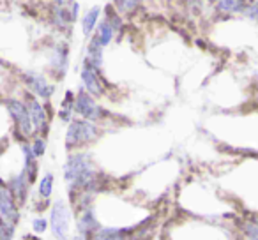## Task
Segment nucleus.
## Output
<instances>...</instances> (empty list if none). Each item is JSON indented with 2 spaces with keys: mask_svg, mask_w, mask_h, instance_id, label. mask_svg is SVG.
Masks as SVG:
<instances>
[{
  "mask_svg": "<svg viewBox=\"0 0 258 240\" xmlns=\"http://www.w3.org/2000/svg\"><path fill=\"white\" fill-rule=\"evenodd\" d=\"M75 113L78 115L80 118H85V120H90V122L97 124V122H104L111 117V113L103 108L99 103L96 101V97L90 96L85 89H82L78 94H76L75 99Z\"/></svg>",
  "mask_w": 258,
  "mask_h": 240,
  "instance_id": "nucleus-3",
  "label": "nucleus"
},
{
  "mask_svg": "<svg viewBox=\"0 0 258 240\" xmlns=\"http://www.w3.org/2000/svg\"><path fill=\"white\" fill-rule=\"evenodd\" d=\"M73 221V207L62 200H57L50 208V228L53 231V236L57 240H71L69 231H71Z\"/></svg>",
  "mask_w": 258,
  "mask_h": 240,
  "instance_id": "nucleus-4",
  "label": "nucleus"
},
{
  "mask_svg": "<svg viewBox=\"0 0 258 240\" xmlns=\"http://www.w3.org/2000/svg\"><path fill=\"white\" fill-rule=\"evenodd\" d=\"M113 8L120 16H133L142 8V0H113Z\"/></svg>",
  "mask_w": 258,
  "mask_h": 240,
  "instance_id": "nucleus-18",
  "label": "nucleus"
},
{
  "mask_svg": "<svg viewBox=\"0 0 258 240\" xmlns=\"http://www.w3.org/2000/svg\"><path fill=\"white\" fill-rule=\"evenodd\" d=\"M20 205L16 198L13 196L11 189H9L8 182L0 179V215L6 219L11 226H16L20 221Z\"/></svg>",
  "mask_w": 258,
  "mask_h": 240,
  "instance_id": "nucleus-7",
  "label": "nucleus"
},
{
  "mask_svg": "<svg viewBox=\"0 0 258 240\" xmlns=\"http://www.w3.org/2000/svg\"><path fill=\"white\" fill-rule=\"evenodd\" d=\"M242 233L246 235V240H258V224L254 221L240 222Z\"/></svg>",
  "mask_w": 258,
  "mask_h": 240,
  "instance_id": "nucleus-20",
  "label": "nucleus"
},
{
  "mask_svg": "<svg viewBox=\"0 0 258 240\" xmlns=\"http://www.w3.org/2000/svg\"><path fill=\"white\" fill-rule=\"evenodd\" d=\"M48 226H50L48 219H44V217H34L32 219V229H34V233H37V235H41V233L46 231Z\"/></svg>",
  "mask_w": 258,
  "mask_h": 240,
  "instance_id": "nucleus-23",
  "label": "nucleus"
},
{
  "mask_svg": "<svg viewBox=\"0 0 258 240\" xmlns=\"http://www.w3.org/2000/svg\"><path fill=\"white\" fill-rule=\"evenodd\" d=\"M22 152H23V172L27 173L29 182L34 184L37 180V173H39V163H37V157L34 155L32 147H30L29 141H23L22 143Z\"/></svg>",
  "mask_w": 258,
  "mask_h": 240,
  "instance_id": "nucleus-12",
  "label": "nucleus"
},
{
  "mask_svg": "<svg viewBox=\"0 0 258 240\" xmlns=\"http://www.w3.org/2000/svg\"><path fill=\"white\" fill-rule=\"evenodd\" d=\"M253 221H254V222H256V224H258V214H256V219H253Z\"/></svg>",
  "mask_w": 258,
  "mask_h": 240,
  "instance_id": "nucleus-29",
  "label": "nucleus"
},
{
  "mask_svg": "<svg viewBox=\"0 0 258 240\" xmlns=\"http://www.w3.org/2000/svg\"><path fill=\"white\" fill-rule=\"evenodd\" d=\"M82 83L87 92L96 97V99L97 97L106 96V79L101 74L99 69L94 67V65L87 60H83V65H82Z\"/></svg>",
  "mask_w": 258,
  "mask_h": 240,
  "instance_id": "nucleus-6",
  "label": "nucleus"
},
{
  "mask_svg": "<svg viewBox=\"0 0 258 240\" xmlns=\"http://www.w3.org/2000/svg\"><path fill=\"white\" fill-rule=\"evenodd\" d=\"M101 22V8L99 6H94V8H90L89 11L83 15L82 22H80V25H82V32L85 37H89L90 34L96 30L97 23Z\"/></svg>",
  "mask_w": 258,
  "mask_h": 240,
  "instance_id": "nucleus-15",
  "label": "nucleus"
},
{
  "mask_svg": "<svg viewBox=\"0 0 258 240\" xmlns=\"http://www.w3.org/2000/svg\"><path fill=\"white\" fill-rule=\"evenodd\" d=\"M207 2H209V4H214V6H216V4L219 2V0H207Z\"/></svg>",
  "mask_w": 258,
  "mask_h": 240,
  "instance_id": "nucleus-28",
  "label": "nucleus"
},
{
  "mask_svg": "<svg viewBox=\"0 0 258 240\" xmlns=\"http://www.w3.org/2000/svg\"><path fill=\"white\" fill-rule=\"evenodd\" d=\"M103 58H104V46L101 44V41L97 39L96 34H94V36L90 37L89 44H87L85 60L90 62L94 67L101 69V65H103Z\"/></svg>",
  "mask_w": 258,
  "mask_h": 240,
  "instance_id": "nucleus-14",
  "label": "nucleus"
},
{
  "mask_svg": "<svg viewBox=\"0 0 258 240\" xmlns=\"http://www.w3.org/2000/svg\"><path fill=\"white\" fill-rule=\"evenodd\" d=\"M15 235V226L6 222V219L0 215V240H13Z\"/></svg>",
  "mask_w": 258,
  "mask_h": 240,
  "instance_id": "nucleus-22",
  "label": "nucleus"
},
{
  "mask_svg": "<svg viewBox=\"0 0 258 240\" xmlns=\"http://www.w3.org/2000/svg\"><path fill=\"white\" fill-rule=\"evenodd\" d=\"M23 240H41V238H39V236H37V235H27Z\"/></svg>",
  "mask_w": 258,
  "mask_h": 240,
  "instance_id": "nucleus-26",
  "label": "nucleus"
},
{
  "mask_svg": "<svg viewBox=\"0 0 258 240\" xmlns=\"http://www.w3.org/2000/svg\"><path fill=\"white\" fill-rule=\"evenodd\" d=\"M51 23H53L57 30L71 29V25L75 23V20H73L68 6H57V4L51 6Z\"/></svg>",
  "mask_w": 258,
  "mask_h": 240,
  "instance_id": "nucleus-13",
  "label": "nucleus"
},
{
  "mask_svg": "<svg viewBox=\"0 0 258 240\" xmlns=\"http://www.w3.org/2000/svg\"><path fill=\"white\" fill-rule=\"evenodd\" d=\"M76 229H78V235H82L87 240H90L99 231L101 226L96 214H94V207L76 210Z\"/></svg>",
  "mask_w": 258,
  "mask_h": 240,
  "instance_id": "nucleus-9",
  "label": "nucleus"
},
{
  "mask_svg": "<svg viewBox=\"0 0 258 240\" xmlns=\"http://www.w3.org/2000/svg\"><path fill=\"white\" fill-rule=\"evenodd\" d=\"M68 8H69V13H71L73 20L76 22V20H78V15H80V4L76 2V0H73V2L68 6Z\"/></svg>",
  "mask_w": 258,
  "mask_h": 240,
  "instance_id": "nucleus-24",
  "label": "nucleus"
},
{
  "mask_svg": "<svg viewBox=\"0 0 258 240\" xmlns=\"http://www.w3.org/2000/svg\"><path fill=\"white\" fill-rule=\"evenodd\" d=\"M55 179L51 173H46L44 177H41V180L37 182V194H39L41 200H48L53 193Z\"/></svg>",
  "mask_w": 258,
  "mask_h": 240,
  "instance_id": "nucleus-19",
  "label": "nucleus"
},
{
  "mask_svg": "<svg viewBox=\"0 0 258 240\" xmlns=\"http://www.w3.org/2000/svg\"><path fill=\"white\" fill-rule=\"evenodd\" d=\"M96 36H97V39L101 41L103 46H108V44H111V41L115 39V36H117V30L111 27V23L108 22V20L103 18L96 27Z\"/></svg>",
  "mask_w": 258,
  "mask_h": 240,
  "instance_id": "nucleus-17",
  "label": "nucleus"
},
{
  "mask_svg": "<svg viewBox=\"0 0 258 240\" xmlns=\"http://www.w3.org/2000/svg\"><path fill=\"white\" fill-rule=\"evenodd\" d=\"M22 79H23V83H25L27 90L32 92L36 97H39L41 101H48L55 94V85L48 82L46 76L39 74V72L27 71V72H23Z\"/></svg>",
  "mask_w": 258,
  "mask_h": 240,
  "instance_id": "nucleus-8",
  "label": "nucleus"
},
{
  "mask_svg": "<svg viewBox=\"0 0 258 240\" xmlns=\"http://www.w3.org/2000/svg\"><path fill=\"white\" fill-rule=\"evenodd\" d=\"M71 240H87V238H83V236L82 235H75V236H73V238Z\"/></svg>",
  "mask_w": 258,
  "mask_h": 240,
  "instance_id": "nucleus-27",
  "label": "nucleus"
},
{
  "mask_svg": "<svg viewBox=\"0 0 258 240\" xmlns=\"http://www.w3.org/2000/svg\"><path fill=\"white\" fill-rule=\"evenodd\" d=\"M247 0H219L216 4V11L221 15H239L244 13Z\"/></svg>",
  "mask_w": 258,
  "mask_h": 240,
  "instance_id": "nucleus-16",
  "label": "nucleus"
},
{
  "mask_svg": "<svg viewBox=\"0 0 258 240\" xmlns=\"http://www.w3.org/2000/svg\"><path fill=\"white\" fill-rule=\"evenodd\" d=\"M8 186L9 189H11L13 196L16 198V201H18L20 207H23V205L27 203V198H29V189L32 184L29 182V179H27V173L20 172L18 175H13L11 179L8 180Z\"/></svg>",
  "mask_w": 258,
  "mask_h": 240,
  "instance_id": "nucleus-11",
  "label": "nucleus"
},
{
  "mask_svg": "<svg viewBox=\"0 0 258 240\" xmlns=\"http://www.w3.org/2000/svg\"><path fill=\"white\" fill-rule=\"evenodd\" d=\"M48 64L51 67V72L57 76V79H62L68 71L69 65V48L68 44L58 43L50 50V57H48Z\"/></svg>",
  "mask_w": 258,
  "mask_h": 240,
  "instance_id": "nucleus-10",
  "label": "nucleus"
},
{
  "mask_svg": "<svg viewBox=\"0 0 258 240\" xmlns=\"http://www.w3.org/2000/svg\"><path fill=\"white\" fill-rule=\"evenodd\" d=\"M99 136V129L94 122L85 120V118H73L68 124V131H66V148L68 150H78V148L89 147L90 143L97 140Z\"/></svg>",
  "mask_w": 258,
  "mask_h": 240,
  "instance_id": "nucleus-1",
  "label": "nucleus"
},
{
  "mask_svg": "<svg viewBox=\"0 0 258 240\" xmlns=\"http://www.w3.org/2000/svg\"><path fill=\"white\" fill-rule=\"evenodd\" d=\"M71 2L73 0H53V4H57V6H69Z\"/></svg>",
  "mask_w": 258,
  "mask_h": 240,
  "instance_id": "nucleus-25",
  "label": "nucleus"
},
{
  "mask_svg": "<svg viewBox=\"0 0 258 240\" xmlns=\"http://www.w3.org/2000/svg\"><path fill=\"white\" fill-rule=\"evenodd\" d=\"M6 106H8V111H9V115H11L13 122H15L16 140H18L20 143H23V141H29L30 138L36 136L32 118H30L29 108H27L25 101L11 97V99L6 101Z\"/></svg>",
  "mask_w": 258,
  "mask_h": 240,
  "instance_id": "nucleus-2",
  "label": "nucleus"
},
{
  "mask_svg": "<svg viewBox=\"0 0 258 240\" xmlns=\"http://www.w3.org/2000/svg\"><path fill=\"white\" fill-rule=\"evenodd\" d=\"M30 147H32V152L37 159L43 157V155L46 154V140H44L43 136H34Z\"/></svg>",
  "mask_w": 258,
  "mask_h": 240,
  "instance_id": "nucleus-21",
  "label": "nucleus"
},
{
  "mask_svg": "<svg viewBox=\"0 0 258 240\" xmlns=\"http://www.w3.org/2000/svg\"><path fill=\"white\" fill-rule=\"evenodd\" d=\"M23 101H25L27 108H29L36 136L44 138L48 134V129H50V115H48V111H46V106H44L39 97H36L32 92H23Z\"/></svg>",
  "mask_w": 258,
  "mask_h": 240,
  "instance_id": "nucleus-5",
  "label": "nucleus"
}]
</instances>
